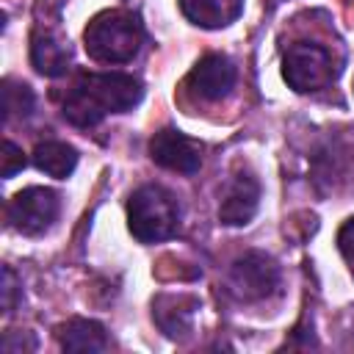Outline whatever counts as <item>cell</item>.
<instances>
[{"mask_svg": "<svg viewBox=\"0 0 354 354\" xmlns=\"http://www.w3.org/2000/svg\"><path fill=\"white\" fill-rule=\"evenodd\" d=\"M58 210H61V202L53 188L30 185L14 194V199L8 202V221L14 230L25 235H39L58 218Z\"/></svg>", "mask_w": 354, "mask_h": 354, "instance_id": "obj_5", "label": "cell"}, {"mask_svg": "<svg viewBox=\"0 0 354 354\" xmlns=\"http://www.w3.org/2000/svg\"><path fill=\"white\" fill-rule=\"evenodd\" d=\"M33 166L44 171L47 177L66 180L77 166V149L64 141H44L33 149Z\"/></svg>", "mask_w": 354, "mask_h": 354, "instance_id": "obj_12", "label": "cell"}, {"mask_svg": "<svg viewBox=\"0 0 354 354\" xmlns=\"http://www.w3.org/2000/svg\"><path fill=\"white\" fill-rule=\"evenodd\" d=\"M69 61H72V53H69V44L64 39H58L55 33H36L33 41H30V64L39 75L44 77H58L69 69Z\"/></svg>", "mask_w": 354, "mask_h": 354, "instance_id": "obj_11", "label": "cell"}, {"mask_svg": "<svg viewBox=\"0 0 354 354\" xmlns=\"http://www.w3.org/2000/svg\"><path fill=\"white\" fill-rule=\"evenodd\" d=\"M127 227L141 243L166 241L180 227V205L163 185H141L127 202Z\"/></svg>", "mask_w": 354, "mask_h": 354, "instance_id": "obj_3", "label": "cell"}, {"mask_svg": "<svg viewBox=\"0 0 354 354\" xmlns=\"http://www.w3.org/2000/svg\"><path fill=\"white\" fill-rule=\"evenodd\" d=\"M337 246H340V252H343L348 260H354V218H348V221L340 227V232H337Z\"/></svg>", "mask_w": 354, "mask_h": 354, "instance_id": "obj_19", "label": "cell"}, {"mask_svg": "<svg viewBox=\"0 0 354 354\" xmlns=\"http://www.w3.org/2000/svg\"><path fill=\"white\" fill-rule=\"evenodd\" d=\"M257 207H260L257 180L252 174H238L230 183V188H227V194L218 205V221L227 224V227H243L254 218Z\"/></svg>", "mask_w": 354, "mask_h": 354, "instance_id": "obj_9", "label": "cell"}, {"mask_svg": "<svg viewBox=\"0 0 354 354\" xmlns=\"http://www.w3.org/2000/svg\"><path fill=\"white\" fill-rule=\"evenodd\" d=\"M58 343L69 354H97L108 348V332L100 321L72 318L58 326Z\"/></svg>", "mask_w": 354, "mask_h": 354, "instance_id": "obj_10", "label": "cell"}, {"mask_svg": "<svg viewBox=\"0 0 354 354\" xmlns=\"http://www.w3.org/2000/svg\"><path fill=\"white\" fill-rule=\"evenodd\" d=\"M230 285L241 299L257 301L277 290L279 285V266L274 257L263 252H246L230 268Z\"/></svg>", "mask_w": 354, "mask_h": 354, "instance_id": "obj_6", "label": "cell"}, {"mask_svg": "<svg viewBox=\"0 0 354 354\" xmlns=\"http://www.w3.org/2000/svg\"><path fill=\"white\" fill-rule=\"evenodd\" d=\"M149 155L158 166L169 169V171H180V174H194L202 166V149L196 141H191L188 136L163 127L160 133L152 136L149 141Z\"/></svg>", "mask_w": 354, "mask_h": 354, "instance_id": "obj_7", "label": "cell"}, {"mask_svg": "<svg viewBox=\"0 0 354 354\" xmlns=\"http://www.w3.org/2000/svg\"><path fill=\"white\" fill-rule=\"evenodd\" d=\"M36 108V97L30 86L17 83V80H3V119H28Z\"/></svg>", "mask_w": 354, "mask_h": 354, "instance_id": "obj_15", "label": "cell"}, {"mask_svg": "<svg viewBox=\"0 0 354 354\" xmlns=\"http://www.w3.org/2000/svg\"><path fill=\"white\" fill-rule=\"evenodd\" d=\"M19 296H22V282H19V277L14 274V268L3 266V274H0V301H3V313H14Z\"/></svg>", "mask_w": 354, "mask_h": 354, "instance_id": "obj_16", "label": "cell"}, {"mask_svg": "<svg viewBox=\"0 0 354 354\" xmlns=\"http://www.w3.org/2000/svg\"><path fill=\"white\" fill-rule=\"evenodd\" d=\"M0 351L3 354H30V351H36V337L30 332H6Z\"/></svg>", "mask_w": 354, "mask_h": 354, "instance_id": "obj_17", "label": "cell"}, {"mask_svg": "<svg viewBox=\"0 0 354 354\" xmlns=\"http://www.w3.org/2000/svg\"><path fill=\"white\" fill-rule=\"evenodd\" d=\"M194 307H196L194 299H185V296H160L152 304V315H155L158 326L169 337H177V335H185V329L191 326Z\"/></svg>", "mask_w": 354, "mask_h": 354, "instance_id": "obj_14", "label": "cell"}, {"mask_svg": "<svg viewBox=\"0 0 354 354\" xmlns=\"http://www.w3.org/2000/svg\"><path fill=\"white\" fill-rule=\"evenodd\" d=\"M282 77L288 80V86L293 91H301V94L324 88L335 77L332 58L321 44L296 41L288 47V53L282 58Z\"/></svg>", "mask_w": 354, "mask_h": 354, "instance_id": "obj_4", "label": "cell"}, {"mask_svg": "<svg viewBox=\"0 0 354 354\" xmlns=\"http://www.w3.org/2000/svg\"><path fill=\"white\" fill-rule=\"evenodd\" d=\"M144 97L138 77L124 72H88L64 100V119L75 127H94L108 113H124Z\"/></svg>", "mask_w": 354, "mask_h": 354, "instance_id": "obj_1", "label": "cell"}, {"mask_svg": "<svg viewBox=\"0 0 354 354\" xmlns=\"http://www.w3.org/2000/svg\"><path fill=\"white\" fill-rule=\"evenodd\" d=\"M188 86L202 97V100H221L232 91L235 86V66L227 55H205L196 61V66L188 75Z\"/></svg>", "mask_w": 354, "mask_h": 354, "instance_id": "obj_8", "label": "cell"}, {"mask_svg": "<svg viewBox=\"0 0 354 354\" xmlns=\"http://www.w3.org/2000/svg\"><path fill=\"white\" fill-rule=\"evenodd\" d=\"M243 0H180L183 14L202 28H221L241 14Z\"/></svg>", "mask_w": 354, "mask_h": 354, "instance_id": "obj_13", "label": "cell"}, {"mask_svg": "<svg viewBox=\"0 0 354 354\" xmlns=\"http://www.w3.org/2000/svg\"><path fill=\"white\" fill-rule=\"evenodd\" d=\"M25 169V155L14 141H3V180H11Z\"/></svg>", "mask_w": 354, "mask_h": 354, "instance_id": "obj_18", "label": "cell"}, {"mask_svg": "<svg viewBox=\"0 0 354 354\" xmlns=\"http://www.w3.org/2000/svg\"><path fill=\"white\" fill-rule=\"evenodd\" d=\"M141 41H144L141 25L127 11H102L88 22V28L83 33L86 53L102 64L133 61Z\"/></svg>", "mask_w": 354, "mask_h": 354, "instance_id": "obj_2", "label": "cell"}]
</instances>
